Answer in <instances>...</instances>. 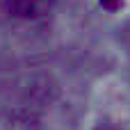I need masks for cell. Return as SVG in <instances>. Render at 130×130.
Instances as JSON below:
<instances>
[{
  "instance_id": "6da1fadb",
  "label": "cell",
  "mask_w": 130,
  "mask_h": 130,
  "mask_svg": "<svg viewBox=\"0 0 130 130\" xmlns=\"http://www.w3.org/2000/svg\"><path fill=\"white\" fill-rule=\"evenodd\" d=\"M55 0H5L9 14L18 18H41L53 9Z\"/></svg>"
}]
</instances>
